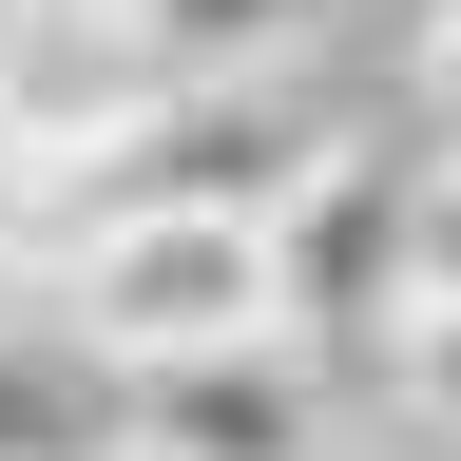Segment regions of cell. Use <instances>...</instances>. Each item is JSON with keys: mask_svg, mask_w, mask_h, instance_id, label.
Here are the masks:
<instances>
[{"mask_svg": "<svg viewBox=\"0 0 461 461\" xmlns=\"http://www.w3.org/2000/svg\"><path fill=\"white\" fill-rule=\"evenodd\" d=\"M0 461H135V366L58 308H0Z\"/></svg>", "mask_w": 461, "mask_h": 461, "instance_id": "4", "label": "cell"}, {"mask_svg": "<svg viewBox=\"0 0 461 461\" xmlns=\"http://www.w3.org/2000/svg\"><path fill=\"white\" fill-rule=\"evenodd\" d=\"M58 308H77L115 366H193V346H250L288 327V212H230V193H135V212H77L58 230Z\"/></svg>", "mask_w": 461, "mask_h": 461, "instance_id": "1", "label": "cell"}, {"mask_svg": "<svg viewBox=\"0 0 461 461\" xmlns=\"http://www.w3.org/2000/svg\"><path fill=\"white\" fill-rule=\"evenodd\" d=\"M423 288H461V135L423 154Z\"/></svg>", "mask_w": 461, "mask_h": 461, "instance_id": "7", "label": "cell"}, {"mask_svg": "<svg viewBox=\"0 0 461 461\" xmlns=\"http://www.w3.org/2000/svg\"><path fill=\"white\" fill-rule=\"evenodd\" d=\"M384 403L423 442H461V288H403V327H384Z\"/></svg>", "mask_w": 461, "mask_h": 461, "instance_id": "6", "label": "cell"}, {"mask_svg": "<svg viewBox=\"0 0 461 461\" xmlns=\"http://www.w3.org/2000/svg\"><path fill=\"white\" fill-rule=\"evenodd\" d=\"M423 115L461 135V0H423Z\"/></svg>", "mask_w": 461, "mask_h": 461, "instance_id": "8", "label": "cell"}, {"mask_svg": "<svg viewBox=\"0 0 461 461\" xmlns=\"http://www.w3.org/2000/svg\"><path fill=\"white\" fill-rule=\"evenodd\" d=\"M403 288H423V173H384L366 135H346L308 193H288V327H308V346H366V366H384Z\"/></svg>", "mask_w": 461, "mask_h": 461, "instance_id": "3", "label": "cell"}, {"mask_svg": "<svg viewBox=\"0 0 461 461\" xmlns=\"http://www.w3.org/2000/svg\"><path fill=\"white\" fill-rule=\"evenodd\" d=\"M366 0H115V58L135 77H288L308 39H346Z\"/></svg>", "mask_w": 461, "mask_h": 461, "instance_id": "5", "label": "cell"}, {"mask_svg": "<svg viewBox=\"0 0 461 461\" xmlns=\"http://www.w3.org/2000/svg\"><path fill=\"white\" fill-rule=\"evenodd\" d=\"M135 461H346V384L308 327L193 346V366H135Z\"/></svg>", "mask_w": 461, "mask_h": 461, "instance_id": "2", "label": "cell"}]
</instances>
